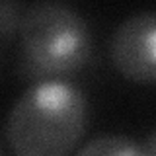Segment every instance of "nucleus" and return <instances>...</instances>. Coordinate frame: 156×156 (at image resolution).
I'll return each instance as SVG.
<instances>
[{"mask_svg": "<svg viewBox=\"0 0 156 156\" xmlns=\"http://www.w3.org/2000/svg\"><path fill=\"white\" fill-rule=\"evenodd\" d=\"M86 125V100L66 80H41L27 88L6 119V143L16 156H66Z\"/></svg>", "mask_w": 156, "mask_h": 156, "instance_id": "nucleus-1", "label": "nucleus"}, {"mask_svg": "<svg viewBox=\"0 0 156 156\" xmlns=\"http://www.w3.org/2000/svg\"><path fill=\"white\" fill-rule=\"evenodd\" d=\"M22 70L27 76L74 72L90 57V29L84 18L62 2H37L20 22Z\"/></svg>", "mask_w": 156, "mask_h": 156, "instance_id": "nucleus-2", "label": "nucleus"}, {"mask_svg": "<svg viewBox=\"0 0 156 156\" xmlns=\"http://www.w3.org/2000/svg\"><path fill=\"white\" fill-rule=\"evenodd\" d=\"M109 57L123 76L156 82V10L135 12L113 29Z\"/></svg>", "mask_w": 156, "mask_h": 156, "instance_id": "nucleus-3", "label": "nucleus"}, {"mask_svg": "<svg viewBox=\"0 0 156 156\" xmlns=\"http://www.w3.org/2000/svg\"><path fill=\"white\" fill-rule=\"evenodd\" d=\"M76 156H150L144 143L125 135H100L78 150Z\"/></svg>", "mask_w": 156, "mask_h": 156, "instance_id": "nucleus-4", "label": "nucleus"}, {"mask_svg": "<svg viewBox=\"0 0 156 156\" xmlns=\"http://www.w3.org/2000/svg\"><path fill=\"white\" fill-rule=\"evenodd\" d=\"M16 12L18 6L8 0H4L2 6H0V23H2V39H6L14 29V23H16Z\"/></svg>", "mask_w": 156, "mask_h": 156, "instance_id": "nucleus-5", "label": "nucleus"}, {"mask_svg": "<svg viewBox=\"0 0 156 156\" xmlns=\"http://www.w3.org/2000/svg\"><path fill=\"white\" fill-rule=\"evenodd\" d=\"M144 146H146V150H148V154H150V156H156V129H154L148 136H146Z\"/></svg>", "mask_w": 156, "mask_h": 156, "instance_id": "nucleus-6", "label": "nucleus"}]
</instances>
